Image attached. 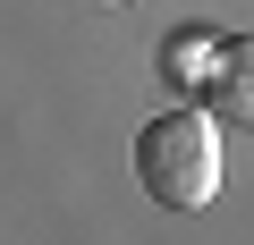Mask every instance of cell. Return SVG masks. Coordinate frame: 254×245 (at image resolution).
<instances>
[{
	"label": "cell",
	"instance_id": "277c9868",
	"mask_svg": "<svg viewBox=\"0 0 254 245\" xmlns=\"http://www.w3.org/2000/svg\"><path fill=\"white\" fill-rule=\"evenodd\" d=\"M93 9H119V0H93Z\"/></svg>",
	"mask_w": 254,
	"mask_h": 245
},
{
	"label": "cell",
	"instance_id": "3957f363",
	"mask_svg": "<svg viewBox=\"0 0 254 245\" xmlns=\"http://www.w3.org/2000/svg\"><path fill=\"white\" fill-rule=\"evenodd\" d=\"M161 85L170 93H203L212 85V59H220V34H203V26H178V34H161Z\"/></svg>",
	"mask_w": 254,
	"mask_h": 245
},
{
	"label": "cell",
	"instance_id": "7a4b0ae2",
	"mask_svg": "<svg viewBox=\"0 0 254 245\" xmlns=\"http://www.w3.org/2000/svg\"><path fill=\"white\" fill-rule=\"evenodd\" d=\"M203 110L220 118V127H254V34H220V59H212Z\"/></svg>",
	"mask_w": 254,
	"mask_h": 245
},
{
	"label": "cell",
	"instance_id": "6da1fadb",
	"mask_svg": "<svg viewBox=\"0 0 254 245\" xmlns=\"http://www.w3.org/2000/svg\"><path fill=\"white\" fill-rule=\"evenodd\" d=\"M136 186L161 211H203L220 195V127L212 110H161L136 127Z\"/></svg>",
	"mask_w": 254,
	"mask_h": 245
}]
</instances>
